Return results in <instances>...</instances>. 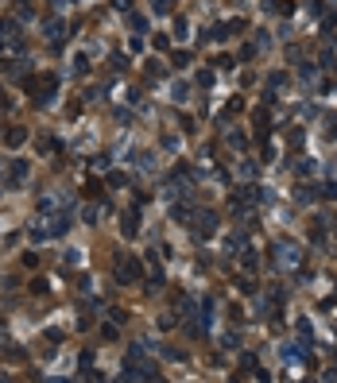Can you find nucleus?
<instances>
[{"mask_svg": "<svg viewBox=\"0 0 337 383\" xmlns=\"http://www.w3.org/2000/svg\"><path fill=\"white\" fill-rule=\"evenodd\" d=\"M128 27H132V31H143L148 24H143V16H132V19H128Z\"/></svg>", "mask_w": 337, "mask_h": 383, "instance_id": "b1692460", "label": "nucleus"}, {"mask_svg": "<svg viewBox=\"0 0 337 383\" xmlns=\"http://www.w3.org/2000/svg\"><path fill=\"white\" fill-rule=\"evenodd\" d=\"M151 47H155V51H167L171 39H167V35H155V39H151Z\"/></svg>", "mask_w": 337, "mask_h": 383, "instance_id": "aec40b11", "label": "nucleus"}, {"mask_svg": "<svg viewBox=\"0 0 337 383\" xmlns=\"http://www.w3.org/2000/svg\"><path fill=\"white\" fill-rule=\"evenodd\" d=\"M8 178H12V186H24V178H27V163L24 159H16V163L8 166Z\"/></svg>", "mask_w": 337, "mask_h": 383, "instance_id": "423d86ee", "label": "nucleus"}, {"mask_svg": "<svg viewBox=\"0 0 337 383\" xmlns=\"http://www.w3.org/2000/svg\"><path fill=\"white\" fill-rule=\"evenodd\" d=\"M4 139H8V147H19V143L27 139V128H8V136H4Z\"/></svg>", "mask_w": 337, "mask_h": 383, "instance_id": "1a4fd4ad", "label": "nucleus"}, {"mask_svg": "<svg viewBox=\"0 0 337 383\" xmlns=\"http://www.w3.org/2000/svg\"><path fill=\"white\" fill-rule=\"evenodd\" d=\"M294 198H299L302 205H310V201L318 198V190H314V186H299V190H294Z\"/></svg>", "mask_w": 337, "mask_h": 383, "instance_id": "9d476101", "label": "nucleus"}, {"mask_svg": "<svg viewBox=\"0 0 337 383\" xmlns=\"http://www.w3.org/2000/svg\"><path fill=\"white\" fill-rule=\"evenodd\" d=\"M109 186H113V190H120V186H128V174H109Z\"/></svg>", "mask_w": 337, "mask_h": 383, "instance_id": "f3484780", "label": "nucleus"}, {"mask_svg": "<svg viewBox=\"0 0 337 383\" xmlns=\"http://www.w3.org/2000/svg\"><path fill=\"white\" fill-rule=\"evenodd\" d=\"M120 232H124L128 240L140 232V209H124V217H120Z\"/></svg>", "mask_w": 337, "mask_h": 383, "instance_id": "39448f33", "label": "nucleus"}, {"mask_svg": "<svg viewBox=\"0 0 337 383\" xmlns=\"http://www.w3.org/2000/svg\"><path fill=\"white\" fill-rule=\"evenodd\" d=\"M101 337H105V341H120V329H116V322H105V325H101Z\"/></svg>", "mask_w": 337, "mask_h": 383, "instance_id": "f8f14e48", "label": "nucleus"}, {"mask_svg": "<svg viewBox=\"0 0 337 383\" xmlns=\"http://www.w3.org/2000/svg\"><path fill=\"white\" fill-rule=\"evenodd\" d=\"M267 86H271V89H287V74H271V78H267Z\"/></svg>", "mask_w": 337, "mask_h": 383, "instance_id": "2eb2a0df", "label": "nucleus"}, {"mask_svg": "<svg viewBox=\"0 0 337 383\" xmlns=\"http://www.w3.org/2000/svg\"><path fill=\"white\" fill-rule=\"evenodd\" d=\"M190 97V81H175L171 86V101H186Z\"/></svg>", "mask_w": 337, "mask_h": 383, "instance_id": "6e6552de", "label": "nucleus"}, {"mask_svg": "<svg viewBox=\"0 0 337 383\" xmlns=\"http://www.w3.org/2000/svg\"><path fill=\"white\" fill-rule=\"evenodd\" d=\"M267 128H271V124H267V113H256V132L267 136Z\"/></svg>", "mask_w": 337, "mask_h": 383, "instance_id": "dca6fc26", "label": "nucleus"}, {"mask_svg": "<svg viewBox=\"0 0 337 383\" xmlns=\"http://www.w3.org/2000/svg\"><path fill=\"white\" fill-rule=\"evenodd\" d=\"M190 225H198L202 236H213L217 232V213H213V209H194V221H190Z\"/></svg>", "mask_w": 337, "mask_h": 383, "instance_id": "7ed1b4c3", "label": "nucleus"}, {"mask_svg": "<svg viewBox=\"0 0 337 383\" xmlns=\"http://www.w3.org/2000/svg\"><path fill=\"white\" fill-rule=\"evenodd\" d=\"M186 35H190V24H186V19H178V24H175V39H186Z\"/></svg>", "mask_w": 337, "mask_h": 383, "instance_id": "a211bd4d", "label": "nucleus"}, {"mask_svg": "<svg viewBox=\"0 0 337 383\" xmlns=\"http://www.w3.org/2000/svg\"><path fill=\"white\" fill-rule=\"evenodd\" d=\"M74 70L78 74H89V54H74Z\"/></svg>", "mask_w": 337, "mask_h": 383, "instance_id": "ddd939ff", "label": "nucleus"}, {"mask_svg": "<svg viewBox=\"0 0 337 383\" xmlns=\"http://www.w3.org/2000/svg\"><path fill=\"white\" fill-rule=\"evenodd\" d=\"M299 174H314V159H302V163H299Z\"/></svg>", "mask_w": 337, "mask_h": 383, "instance_id": "5701e85b", "label": "nucleus"}, {"mask_svg": "<svg viewBox=\"0 0 337 383\" xmlns=\"http://www.w3.org/2000/svg\"><path fill=\"white\" fill-rule=\"evenodd\" d=\"M151 12L155 16H167V12H175V0H151Z\"/></svg>", "mask_w": 337, "mask_h": 383, "instance_id": "9b49d317", "label": "nucleus"}, {"mask_svg": "<svg viewBox=\"0 0 337 383\" xmlns=\"http://www.w3.org/2000/svg\"><path fill=\"white\" fill-rule=\"evenodd\" d=\"M186 62H190V54H186V51H175V58H171V66H178V70H182Z\"/></svg>", "mask_w": 337, "mask_h": 383, "instance_id": "6ab92c4d", "label": "nucleus"}, {"mask_svg": "<svg viewBox=\"0 0 337 383\" xmlns=\"http://www.w3.org/2000/svg\"><path fill=\"white\" fill-rule=\"evenodd\" d=\"M256 51H260L256 43H244V47H240V58H256Z\"/></svg>", "mask_w": 337, "mask_h": 383, "instance_id": "412c9836", "label": "nucleus"}, {"mask_svg": "<svg viewBox=\"0 0 337 383\" xmlns=\"http://www.w3.org/2000/svg\"><path fill=\"white\" fill-rule=\"evenodd\" d=\"M256 263H260V260H256V252L248 248V252H244V267H248V271H256Z\"/></svg>", "mask_w": 337, "mask_h": 383, "instance_id": "4be33fe9", "label": "nucleus"}, {"mask_svg": "<svg viewBox=\"0 0 337 383\" xmlns=\"http://www.w3.org/2000/svg\"><path fill=\"white\" fill-rule=\"evenodd\" d=\"M171 217H175L178 225H190V221H194V209H190V205H175V209H171Z\"/></svg>", "mask_w": 337, "mask_h": 383, "instance_id": "0eeeda50", "label": "nucleus"}, {"mask_svg": "<svg viewBox=\"0 0 337 383\" xmlns=\"http://www.w3.org/2000/svg\"><path fill=\"white\" fill-rule=\"evenodd\" d=\"M271 252H275V267H279V271H294L302 263V248L294 240H275Z\"/></svg>", "mask_w": 337, "mask_h": 383, "instance_id": "f257e3e1", "label": "nucleus"}, {"mask_svg": "<svg viewBox=\"0 0 337 383\" xmlns=\"http://www.w3.org/2000/svg\"><path fill=\"white\" fill-rule=\"evenodd\" d=\"M322 198H326V201H337V182H326V186H322Z\"/></svg>", "mask_w": 337, "mask_h": 383, "instance_id": "4468645a", "label": "nucleus"}, {"mask_svg": "<svg viewBox=\"0 0 337 383\" xmlns=\"http://www.w3.org/2000/svg\"><path fill=\"white\" fill-rule=\"evenodd\" d=\"M120 375H124V379H155L159 372H155V364H124Z\"/></svg>", "mask_w": 337, "mask_h": 383, "instance_id": "20e7f679", "label": "nucleus"}, {"mask_svg": "<svg viewBox=\"0 0 337 383\" xmlns=\"http://www.w3.org/2000/svg\"><path fill=\"white\" fill-rule=\"evenodd\" d=\"M143 275V263L136 260V256H120V260H116V283H136V279Z\"/></svg>", "mask_w": 337, "mask_h": 383, "instance_id": "f03ea898", "label": "nucleus"}, {"mask_svg": "<svg viewBox=\"0 0 337 383\" xmlns=\"http://www.w3.org/2000/svg\"><path fill=\"white\" fill-rule=\"evenodd\" d=\"M66 4H70V0H51V8H66Z\"/></svg>", "mask_w": 337, "mask_h": 383, "instance_id": "393cba45", "label": "nucleus"}]
</instances>
